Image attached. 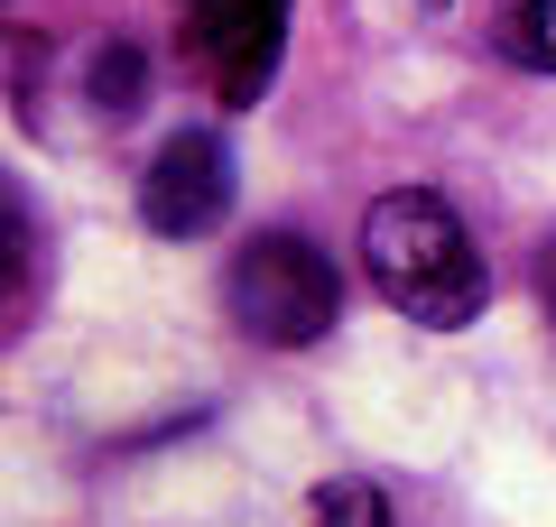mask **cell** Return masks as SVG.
Masks as SVG:
<instances>
[{
	"label": "cell",
	"instance_id": "5b68a950",
	"mask_svg": "<svg viewBox=\"0 0 556 527\" xmlns=\"http://www.w3.org/2000/svg\"><path fill=\"white\" fill-rule=\"evenodd\" d=\"M501 56L529 65V75H556V0H519L501 20Z\"/></svg>",
	"mask_w": 556,
	"mask_h": 527
},
{
	"label": "cell",
	"instance_id": "6da1fadb",
	"mask_svg": "<svg viewBox=\"0 0 556 527\" xmlns=\"http://www.w3.org/2000/svg\"><path fill=\"white\" fill-rule=\"evenodd\" d=\"M362 269H371L380 306L427 324V333L473 324L482 296H492V269H482L464 214L445 195H427V185H399V195H380L362 214Z\"/></svg>",
	"mask_w": 556,
	"mask_h": 527
},
{
	"label": "cell",
	"instance_id": "52a82bcc",
	"mask_svg": "<svg viewBox=\"0 0 556 527\" xmlns=\"http://www.w3.org/2000/svg\"><path fill=\"white\" fill-rule=\"evenodd\" d=\"M316 527H390V500L371 481H325L316 490Z\"/></svg>",
	"mask_w": 556,
	"mask_h": 527
},
{
	"label": "cell",
	"instance_id": "277c9868",
	"mask_svg": "<svg viewBox=\"0 0 556 527\" xmlns=\"http://www.w3.org/2000/svg\"><path fill=\"white\" fill-rule=\"evenodd\" d=\"M278 47H288V0H195V56L232 112L269 93Z\"/></svg>",
	"mask_w": 556,
	"mask_h": 527
},
{
	"label": "cell",
	"instance_id": "9c48e42d",
	"mask_svg": "<svg viewBox=\"0 0 556 527\" xmlns=\"http://www.w3.org/2000/svg\"><path fill=\"white\" fill-rule=\"evenodd\" d=\"M538 296H547V324H556V241H547V259H538Z\"/></svg>",
	"mask_w": 556,
	"mask_h": 527
},
{
	"label": "cell",
	"instance_id": "7a4b0ae2",
	"mask_svg": "<svg viewBox=\"0 0 556 527\" xmlns=\"http://www.w3.org/2000/svg\"><path fill=\"white\" fill-rule=\"evenodd\" d=\"M223 306H232V324L251 343L306 351L343 324V278L306 232H251L232 250V269H223Z\"/></svg>",
	"mask_w": 556,
	"mask_h": 527
},
{
	"label": "cell",
	"instance_id": "8992f818",
	"mask_svg": "<svg viewBox=\"0 0 556 527\" xmlns=\"http://www.w3.org/2000/svg\"><path fill=\"white\" fill-rule=\"evenodd\" d=\"M139 93H149V65H139V47H93V112H102V120H130Z\"/></svg>",
	"mask_w": 556,
	"mask_h": 527
},
{
	"label": "cell",
	"instance_id": "ba28073f",
	"mask_svg": "<svg viewBox=\"0 0 556 527\" xmlns=\"http://www.w3.org/2000/svg\"><path fill=\"white\" fill-rule=\"evenodd\" d=\"M10 259H20V204L0 195V287H10Z\"/></svg>",
	"mask_w": 556,
	"mask_h": 527
},
{
	"label": "cell",
	"instance_id": "3957f363",
	"mask_svg": "<svg viewBox=\"0 0 556 527\" xmlns=\"http://www.w3.org/2000/svg\"><path fill=\"white\" fill-rule=\"evenodd\" d=\"M223 214H232V149L214 130H177L149 157V176H139V222L159 241H195Z\"/></svg>",
	"mask_w": 556,
	"mask_h": 527
}]
</instances>
